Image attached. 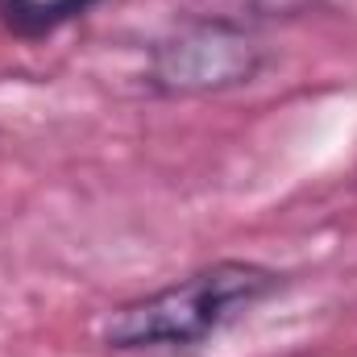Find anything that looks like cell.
<instances>
[{
	"mask_svg": "<svg viewBox=\"0 0 357 357\" xmlns=\"http://www.w3.org/2000/svg\"><path fill=\"white\" fill-rule=\"evenodd\" d=\"M282 287H287V274L262 266V262H241V258L212 262L204 270H191L187 278H178L162 291L121 303L104 320L100 341L116 354L195 349Z\"/></svg>",
	"mask_w": 357,
	"mask_h": 357,
	"instance_id": "6da1fadb",
	"label": "cell"
},
{
	"mask_svg": "<svg viewBox=\"0 0 357 357\" xmlns=\"http://www.w3.org/2000/svg\"><path fill=\"white\" fill-rule=\"evenodd\" d=\"M266 46L229 17H199L150 46L146 84L158 96H216L262 75Z\"/></svg>",
	"mask_w": 357,
	"mask_h": 357,
	"instance_id": "7a4b0ae2",
	"label": "cell"
},
{
	"mask_svg": "<svg viewBox=\"0 0 357 357\" xmlns=\"http://www.w3.org/2000/svg\"><path fill=\"white\" fill-rule=\"evenodd\" d=\"M96 4L104 0H0V25L13 33V38H46L79 17H88Z\"/></svg>",
	"mask_w": 357,
	"mask_h": 357,
	"instance_id": "3957f363",
	"label": "cell"
}]
</instances>
